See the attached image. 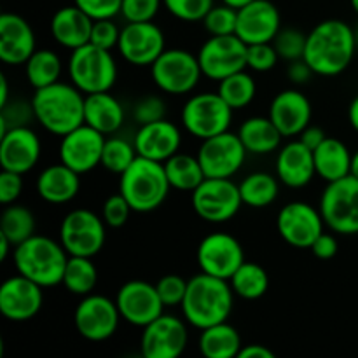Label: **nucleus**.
<instances>
[{"mask_svg": "<svg viewBox=\"0 0 358 358\" xmlns=\"http://www.w3.org/2000/svg\"><path fill=\"white\" fill-rule=\"evenodd\" d=\"M355 52V30L341 20H325L308 34L303 58L315 73L334 77L348 69Z\"/></svg>", "mask_w": 358, "mask_h": 358, "instance_id": "obj_1", "label": "nucleus"}, {"mask_svg": "<svg viewBox=\"0 0 358 358\" xmlns=\"http://www.w3.org/2000/svg\"><path fill=\"white\" fill-rule=\"evenodd\" d=\"M234 292L229 280L217 276L196 275L189 280L187 292L182 301V313L192 327L203 329L227 322L233 311Z\"/></svg>", "mask_w": 358, "mask_h": 358, "instance_id": "obj_2", "label": "nucleus"}, {"mask_svg": "<svg viewBox=\"0 0 358 358\" xmlns=\"http://www.w3.org/2000/svg\"><path fill=\"white\" fill-rule=\"evenodd\" d=\"M86 96L73 84L55 83L35 90L31 98L34 115L45 131L63 136L84 122Z\"/></svg>", "mask_w": 358, "mask_h": 358, "instance_id": "obj_3", "label": "nucleus"}, {"mask_svg": "<svg viewBox=\"0 0 358 358\" xmlns=\"http://www.w3.org/2000/svg\"><path fill=\"white\" fill-rule=\"evenodd\" d=\"M70 255L59 241L34 234L14 247V266L20 275L45 287L59 285Z\"/></svg>", "mask_w": 358, "mask_h": 358, "instance_id": "obj_4", "label": "nucleus"}, {"mask_svg": "<svg viewBox=\"0 0 358 358\" xmlns=\"http://www.w3.org/2000/svg\"><path fill=\"white\" fill-rule=\"evenodd\" d=\"M119 177V192L124 196L133 212L147 213L159 208L171 189L164 164L142 156H136L128 170Z\"/></svg>", "mask_w": 358, "mask_h": 358, "instance_id": "obj_5", "label": "nucleus"}, {"mask_svg": "<svg viewBox=\"0 0 358 358\" xmlns=\"http://www.w3.org/2000/svg\"><path fill=\"white\" fill-rule=\"evenodd\" d=\"M72 84L84 94L110 91L117 80V65L108 49L87 44L73 49L69 58Z\"/></svg>", "mask_w": 358, "mask_h": 358, "instance_id": "obj_6", "label": "nucleus"}, {"mask_svg": "<svg viewBox=\"0 0 358 358\" xmlns=\"http://www.w3.org/2000/svg\"><path fill=\"white\" fill-rule=\"evenodd\" d=\"M233 108L219 93H199L189 98L182 108L185 131L199 140L229 131Z\"/></svg>", "mask_w": 358, "mask_h": 358, "instance_id": "obj_7", "label": "nucleus"}, {"mask_svg": "<svg viewBox=\"0 0 358 358\" xmlns=\"http://www.w3.org/2000/svg\"><path fill=\"white\" fill-rule=\"evenodd\" d=\"M320 213L334 233L358 234V178L350 173L327 182L320 198Z\"/></svg>", "mask_w": 358, "mask_h": 358, "instance_id": "obj_8", "label": "nucleus"}, {"mask_svg": "<svg viewBox=\"0 0 358 358\" xmlns=\"http://www.w3.org/2000/svg\"><path fill=\"white\" fill-rule=\"evenodd\" d=\"M243 206L240 185L231 178H205L192 191L196 215L210 224H222L233 219Z\"/></svg>", "mask_w": 358, "mask_h": 358, "instance_id": "obj_9", "label": "nucleus"}, {"mask_svg": "<svg viewBox=\"0 0 358 358\" xmlns=\"http://www.w3.org/2000/svg\"><path fill=\"white\" fill-rule=\"evenodd\" d=\"M154 84L168 94L191 93L201 79L198 56L185 49H164L150 65Z\"/></svg>", "mask_w": 358, "mask_h": 358, "instance_id": "obj_10", "label": "nucleus"}, {"mask_svg": "<svg viewBox=\"0 0 358 358\" xmlns=\"http://www.w3.org/2000/svg\"><path fill=\"white\" fill-rule=\"evenodd\" d=\"M105 220L84 208L72 210L59 226V243L69 255L94 257L105 245Z\"/></svg>", "mask_w": 358, "mask_h": 358, "instance_id": "obj_11", "label": "nucleus"}, {"mask_svg": "<svg viewBox=\"0 0 358 358\" xmlns=\"http://www.w3.org/2000/svg\"><path fill=\"white\" fill-rule=\"evenodd\" d=\"M247 51L248 45L236 34L212 35L198 52L203 76L222 80L241 72L247 69Z\"/></svg>", "mask_w": 358, "mask_h": 358, "instance_id": "obj_12", "label": "nucleus"}, {"mask_svg": "<svg viewBox=\"0 0 358 358\" xmlns=\"http://www.w3.org/2000/svg\"><path fill=\"white\" fill-rule=\"evenodd\" d=\"M247 154L238 133L224 131L203 140L198 159L206 178H231L241 170Z\"/></svg>", "mask_w": 358, "mask_h": 358, "instance_id": "obj_13", "label": "nucleus"}, {"mask_svg": "<svg viewBox=\"0 0 358 358\" xmlns=\"http://www.w3.org/2000/svg\"><path fill=\"white\" fill-rule=\"evenodd\" d=\"M119 320H121V313L115 301L105 296H96V294L84 296L73 313L77 332L84 339L93 343L112 338L117 331Z\"/></svg>", "mask_w": 358, "mask_h": 358, "instance_id": "obj_14", "label": "nucleus"}, {"mask_svg": "<svg viewBox=\"0 0 358 358\" xmlns=\"http://www.w3.org/2000/svg\"><path fill=\"white\" fill-rule=\"evenodd\" d=\"M196 259L201 273L231 280L245 262V252L240 241L227 233H212L199 243Z\"/></svg>", "mask_w": 358, "mask_h": 358, "instance_id": "obj_15", "label": "nucleus"}, {"mask_svg": "<svg viewBox=\"0 0 358 358\" xmlns=\"http://www.w3.org/2000/svg\"><path fill=\"white\" fill-rule=\"evenodd\" d=\"M324 224L320 210L304 201L287 203L276 219L280 236L294 248H311L315 240L324 233Z\"/></svg>", "mask_w": 358, "mask_h": 358, "instance_id": "obj_16", "label": "nucleus"}, {"mask_svg": "<svg viewBox=\"0 0 358 358\" xmlns=\"http://www.w3.org/2000/svg\"><path fill=\"white\" fill-rule=\"evenodd\" d=\"M105 140L107 138L103 133L83 122L76 129L62 136L59 161L79 175L87 173L101 164Z\"/></svg>", "mask_w": 358, "mask_h": 358, "instance_id": "obj_17", "label": "nucleus"}, {"mask_svg": "<svg viewBox=\"0 0 358 358\" xmlns=\"http://www.w3.org/2000/svg\"><path fill=\"white\" fill-rule=\"evenodd\" d=\"M187 327L173 315H161L143 327L140 348L145 358H177L187 346Z\"/></svg>", "mask_w": 358, "mask_h": 358, "instance_id": "obj_18", "label": "nucleus"}, {"mask_svg": "<svg viewBox=\"0 0 358 358\" xmlns=\"http://www.w3.org/2000/svg\"><path fill=\"white\" fill-rule=\"evenodd\" d=\"M115 304L121 318L142 329L159 318L166 308L157 294L156 285H150L142 280H131L124 283L115 296Z\"/></svg>", "mask_w": 358, "mask_h": 358, "instance_id": "obj_19", "label": "nucleus"}, {"mask_svg": "<svg viewBox=\"0 0 358 358\" xmlns=\"http://www.w3.org/2000/svg\"><path fill=\"white\" fill-rule=\"evenodd\" d=\"M119 52L135 66H149L164 51V35L152 21L126 23L119 35Z\"/></svg>", "mask_w": 358, "mask_h": 358, "instance_id": "obj_20", "label": "nucleus"}, {"mask_svg": "<svg viewBox=\"0 0 358 358\" xmlns=\"http://www.w3.org/2000/svg\"><path fill=\"white\" fill-rule=\"evenodd\" d=\"M42 287L20 275L10 276L0 287V313L10 322H28L42 310Z\"/></svg>", "mask_w": 358, "mask_h": 358, "instance_id": "obj_21", "label": "nucleus"}, {"mask_svg": "<svg viewBox=\"0 0 358 358\" xmlns=\"http://www.w3.org/2000/svg\"><path fill=\"white\" fill-rule=\"evenodd\" d=\"M280 10L269 0H254L238 9L236 35L247 45L273 42L280 28Z\"/></svg>", "mask_w": 358, "mask_h": 358, "instance_id": "obj_22", "label": "nucleus"}, {"mask_svg": "<svg viewBox=\"0 0 358 358\" xmlns=\"http://www.w3.org/2000/svg\"><path fill=\"white\" fill-rule=\"evenodd\" d=\"M41 138L28 126L7 129L0 138L2 170L28 173L41 159Z\"/></svg>", "mask_w": 358, "mask_h": 358, "instance_id": "obj_23", "label": "nucleus"}, {"mask_svg": "<svg viewBox=\"0 0 358 358\" xmlns=\"http://www.w3.org/2000/svg\"><path fill=\"white\" fill-rule=\"evenodd\" d=\"M35 52V34L24 17L13 13L0 16V59L7 65H24Z\"/></svg>", "mask_w": 358, "mask_h": 358, "instance_id": "obj_24", "label": "nucleus"}, {"mask_svg": "<svg viewBox=\"0 0 358 358\" xmlns=\"http://www.w3.org/2000/svg\"><path fill=\"white\" fill-rule=\"evenodd\" d=\"M133 143H135L138 156L164 163L173 154L178 152L182 143V135L180 129L173 122L161 119V121L140 126Z\"/></svg>", "mask_w": 358, "mask_h": 358, "instance_id": "obj_25", "label": "nucleus"}, {"mask_svg": "<svg viewBox=\"0 0 358 358\" xmlns=\"http://www.w3.org/2000/svg\"><path fill=\"white\" fill-rule=\"evenodd\" d=\"M269 117L283 136L301 135L310 126L311 101L297 90H285L273 98Z\"/></svg>", "mask_w": 358, "mask_h": 358, "instance_id": "obj_26", "label": "nucleus"}, {"mask_svg": "<svg viewBox=\"0 0 358 358\" xmlns=\"http://www.w3.org/2000/svg\"><path fill=\"white\" fill-rule=\"evenodd\" d=\"M276 175L287 187L299 189L310 184L317 175L313 150L301 140H294L280 149L276 157Z\"/></svg>", "mask_w": 358, "mask_h": 358, "instance_id": "obj_27", "label": "nucleus"}, {"mask_svg": "<svg viewBox=\"0 0 358 358\" xmlns=\"http://www.w3.org/2000/svg\"><path fill=\"white\" fill-rule=\"evenodd\" d=\"M93 23V17L73 3L56 10L51 20V35L59 45L73 51L91 41Z\"/></svg>", "mask_w": 358, "mask_h": 358, "instance_id": "obj_28", "label": "nucleus"}, {"mask_svg": "<svg viewBox=\"0 0 358 358\" xmlns=\"http://www.w3.org/2000/svg\"><path fill=\"white\" fill-rule=\"evenodd\" d=\"M79 177L80 175L77 171L59 161L58 164L48 166L38 175L37 194L51 205H63V203L72 201L79 194Z\"/></svg>", "mask_w": 358, "mask_h": 358, "instance_id": "obj_29", "label": "nucleus"}, {"mask_svg": "<svg viewBox=\"0 0 358 358\" xmlns=\"http://www.w3.org/2000/svg\"><path fill=\"white\" fill-rule=\"evenodd\" d=\"M84 122L93 126L103 135H112L124 122V108L108 91L86 94L84 101Z\"/></svg>", "mask_w": 358, "mask_h": 358, "instance_id": "obj_30", "label": "nucleus"}, {"mask_svg": "<svg viewBox=\"0 0 358 358\" xmlns=\"http://www.w3.org/2000/svg\"><path fill=\"white\" fill-rule=\"evenodd\" d=\"M315 168L317 175H320L325 182H334L352 173L353 154L338 138H327L313 150Z\"/></svg>", "mask_w": 358, "mask_h": 358, "instance_id": "obj_31", "label": "nucleus"}, {"mask_svg": "<svg viewBox=\"0 0 358 358\" xmlns=\"http://www.w3.org/2000/svg\"><path fill=\"white\" fill-rule=\"evenodd\" d=\"M238 136H240L247 152L257 154V156L275 152L283 138V135L269 115L268 117H262V115L248 117L238 129Z\"/></svg>", "mask_w": 358, "mask_h": 358, "instance_id": "obj_32", "label": "nucleus"}, {"mask_svg": "<svg viewBox=\"0 0 358 358\" xmlns=\"http://www.w3.org/2000/svg\"><path fill=\"white\" fill-rule=\"evenodd\" d=\"M241 346L240 334L227 322L203 329L199 336V352L206 358H234Z\"/></svg>", "mask_w": 358, "mask_h": 358, "instance_id": "obj_33", "label": "nucleus"}, {"mask_svg": "<svg viewBox=\"0 0 358 358\" xmlns=\"http://www.w3.org/2000/svg\"><path fill=\"white\" fill-rule=\"evenodd\" d=\"M164 171H166L168 182L173 189L178 191H194L199 184L206 178L198 156L191 154H173L170 159L164 161Z\"/></svg>", "mask_w": 358, "mask_h": 358, "instance_id": "obj_34", "label": "nucleus"}, {"mask_svg": "<svg viewBox=\"0 0 358 358\" xmlns=\"http://www.w3.org/2000/svg\"><path fill=\"white\" fill-rule=\"evenodd\" d=\"M231 289L238 297L247 301L261 299L269 289V276L262 266L245 261L229 280Z\"/></svg>", "mask_w": 358, "mask_h": 358, "instance_id": "obj_35", "label": "nucleus"}, {"mask_svg": "<svg viewBox=\"0 0 358 358\" xmlns=\"http://www.w3.org/2000/svg\"><path fill=\"white\" fill-rule=\"evenodd\" d=\"M278 180L266 171H255L247 175L240 184V194L243 205L250 208H266L278 198Z\"/></svg>", "mask_w": 358, "mask_h": 358, "instance_id": "obj_36", "label": "nucleus"}, {"mask_svg": "<svg viewBox=\"0 0 358 358\" xmlns=\"http://www.w3.org/2000/svg\"><path fill=\"white\" fill-rule=\"evenodd\" d=\"M98 283V269L91 257L70 255L62 285L76 296H90Z\"/></svg>", "mask_w": 358, "mask_h": 358, "instance_id": "obj_37", "label": "nucleus"}, {"mask_svg": "<svg viewBox=\"0 0 358 358\" xmlns=\"http://www.w3.org/2000/svg\"><path fill=\"white\" fill-rule=\"evenodd\" d=\"M24 70H27L28 83L35 90H41L58 83L62 73V59L51 49H35L34 55L24 63Z\"/></svg>", "mask_w": 358, "mask_h": 358, "instance_id": "obj_38", "label": "nucleus"}, {"mask_svg": "<svg viewBox=\"0 0 358 358\" xmlns=\"http://www.w3.org/2000/svg\"><path fill=\"white\" fill-rule=\"evenodd\" d=\"M0 233L10 240V243H23L35 234V217L27 206L6 205L0 217Z\"/></svg>", "mask_w": 358, "mask_h": 358, "instance_id": "obj_39", "label": "nucleus"}, {"mask_svg": "<svg viewBox=\"0 0 358 358\" xmlns=\"http://www.w3.org/2000/svg\"><path fill=\"white\" fill-rule=\"evenodd\" d=\"M217 93L229 103L233 110H240V108L248 107L254 101L255 93H257V86L250 73L245 70L233 73V76L226 77V79L219 80V90Z\"/></svg>", "mask_w": 358, "mask_h": 358, "instance_id": "obj_40", "label": "nucleus"}, {"mask_svg": "<svg viewBox=\"0 0 358 358\" xmlns=\"http://www.w3.org/2000/svg\"><path fill=\"white\" fill-rule=\"evenodd\" d=\"M138 152L135 149V143H129L124 138H108L105 140L103 154H101V166L112 173L121 175L129 168V164L136 159Z\"/></svg>", "mask_w": 358, "mask_h": 358, "instance_id": "obj_41", "label": "nucleus"}, {"mask_svg": "<svg viewBox=\"0 0 358 358\" xmlns=\"http://www.w3.org/2000/svg\"><path fill=\"white\" fill-rule=\"evenodd\" d=\"M238 23V9L222 3V6H213L203 17V27L210 35H231L236 34Z\"/></svg>", "mask_w": 358, "mask_h": 358, "instance_id": "obj_42", "label": "nucleus"}, {"mask_svg": "<svg viewBox=\"0 0 358 358\" xmlns=\"http://www.w3.org/2000/svg\"><path fill=\"white\" fill-rule=\"evenodd\" d=\"M306 41L308 35H304L301 30H296V28H283L273 38V45L278 51L280 58L287 59V62H294V59H301L304 56Z\"/></svg>", "mask_w": 358, "mask_h": 358, "instance_id": "obj_43", "label": "nucleus"}, {"mask_svg": "<svg viewBox=\"0 0 358 358\" xmlns=\"http://www.w3.org/2000/svg\"><path fill=\"white\" fill-rule=\"evenodd\" d=\"M166 9L182 21H203L213 7V0H163Z\"/></svg>", "mask_w": 358, "mask_h": 358, "instance_id": "obj_44", "label": "nucleus"}, {"mask_svg": "<svg viewBox=\"0 0 358 358\" xmlns=\"http://www.w3.org/2000/svg\"><path fill=\"white\" fill-rule=\"evenodd\" d=\"M278 51L273 42H261V44H250L247 51V66L255 72H269L278 63Z\"/></svg>", "mask_w": 358, "mask_h": 358, "instance_id": "obj_45", "label": "nucleus"}, {"mask_svg": "<svg viewBox=\"0 0 358 358\" xmlns=\"http://www.w3.org/2000/svg\"><path fill=\"white\" fill-rule=\"evenodd\" d=\"M163 0H122L121 16L128 23H143L152 21L159 13Z\"/></svg>", "mask_w": 358, "mask_h": 358, "instance_id": "obj_46", "label": "nucleus"}, {"mask_svg": "<svg viewBox=\"0 0 358 358\" xmlns=\"http://www.w3.org/2000/svg\"><path fill=\"white\" fill-rule=\"evenodd\" d=\"M187 283L189 282H185V280L178 275L163 276V278L156 283V289L164 306H180L182 301H184L185 297V292H187Z\"/></svg>", "mask_w": 358, "mask_h": 358, "instance_id": "obj_47", "label": "nucleus"}, {"mask_svg": "<svg viewBox=\"0 0 358 358\" xmlns=\"http://www.w3.org/2000/svg\"><path fill=\"white\" fill-rule=\"evenodd\" d=\"M131 212V206L126 201L124 196L117 192V194H112L110 198H107V201L103 203L101 219L105 220L108 227H122L128 222Z\"/></svg>", "mask_w": 358, "mask_h": 358, "instance_id": "obj_48", "label": "nucleus"}, {"mask_svg": "<svg viewBox=\"0 0 358 358\" xmlns=\"http://www.w3.org/2000/svg\"><path fill=\"white\" fill-rule=\"evenodd\" d=\"M164 115H166V105L156 94L143 96L142 100L136 101L135 108H133V119L140 126L161 121V119H164Z\"/></svg>", "mask_w": 358, "mask_h": 358, "instance_id": "obj_49", "label": "nucleus"}, {"mask_svg": "<svg viewBox=\"0 0 358 358\" xmlns=\"http://www.w3.org/2000/svg\"><path fill=\"white\" fill-rule=\"evenodd\" d=\"M28 117H35L31 103L27 105L23 101H14L13 105H3L0 108V136L10 128L27 126Z\"/></svg>", "mask_w": 358, "mask_h": 358, "instance_id": "obj_50", "label": "nucleus"}, {"mask_svg": "<svg viewBox=\"0 0 358 358\" xmlns=\"http://www.w3.org/2000/svg\"><path fill=\"white\" fill-rule=\"evenodd\" d=\"M119 35H121V30H119L117 24L112 21V17L110 20H94L90 42L91 44L98 45V48L112 51L114 48H117Z\"/></svg>", "mask_w": 358, "mask_h": 358, "instance_id": "obj_51", "label": "nucleus"}, {"mask_svg": "<svg viewBox=\"0 0 358 358\" xmlns=\"http://www.w3.org/2000/svg\"><path fill=\"white\" fill-rule=\"evenodd\" d=\"M93 20H110L121 14L122 0H73Z\"/></svg>", "mask_w": 358, "mask_h": 358, "instance_id": "obj_52", "label": "nucleus"}, {"mask_svg": "<svg viewBox=\"0 0 358 358\" xmlns=\"http://www.w3.org/2000/svg\"><path fill=\"white\" fill-rule=\"evenodd\" d=\"M21 191H23L21 173L2 170V173H0V203L2 205H10V203H14L20 198Z\"/></svg>", "mask_w": 358, "mask_h": 358, "instance_id": "obj_53", "label": "nucleus"}, {"mask_svg": "<svg viewBox=\"0 0 358 358\" xmlns=\"http://www.w3.org/2000/svg\"><path fill=\"white\" fill-rule=\"evenodd\" d=\"M338 240L336 236L329 233H322L320 236L315 240V243L311 245V252L315 254V257H318L320 261H329V259L334 257L338 254Z\"/></svg>", "mask_w": 358, "mask_h": 358, "instance_id": "obj_54", "label": "nucleus"}, {"mask_svg": "<svg viewBox=\"0 0 358 358\" xmlns=\"http://www.w3.org/2000/svg\"><path fill=\"white\" fill-rule=\"evenodd\" d=\"M313 69H311L310 65H308L306 62H304V58L301 59H294V62H290L289 69H287V76H289V79L292 80L294 84H304L308 83V80L311 79V76H313Z\"/></svg>", "mask_w": 358, "mask_h": 358, "instance_id": "obj_55", "label": "nucleus"}, {"mask_svg": "<svg viewBox=\"0 0 358 358\" xmlns=\"http://www.w3.org/2000/svg\"><path fill=\"white\" fill-rule=\"evenodd\" d=\"M327 138L325 131L322 128H317V126H308L303 133L299 135V140L308 147V149L315 150L318 145H320L324 140Z\"/></svg>", "mask_w": 358, "mask_h": 358, "instance_id": "obj_56", "label": "nucleus"}, {"mask_svg": "<svg viewBox=\"0 0 358 358\" xmlns=\"http://www.w3.org/2000/svg\"><path fill=\"white\" fill-rule=\"evenodd\" d=\"M238 358H275V353L262 345H245L241 346Z\"/></svg>", "mask_w": 358, "mask_h": 358, "instance_id": "obj_57", "label": "nucleus"}, {"mask_svg": "<svg viewBox=\"0 0 358 358\" xmlns=\"http://www.w3.org/2000/svg\"><path fill=\"white\" fill-rule=\"evenodd\" d=\"M348 119H350V124H352V128L358 133V96L353 98V101L350 103Z\"/></svg>", "mask_w": 358, "mask_h": 358, "instance_id": "obj_58", "label": "nucleus"}, {"mask_svg": "<svg viewBox=\"0 0 358 358\" xmlns=\"http://www.w3.org/2000/svg\"><path fill=\"white\" fill-rule=\"evenodd\" d=\"M9 103V86H7V77L0 76V108Z\"/></svg>", "mask_w": 358, "mask_h": 358, "instance_id": "obj_59", "label": "nucleus"}, {"mask_svg": "<svg viewBox=\"0 0 358 358\" xmlns=\"http://www.w3.org/2000/svg\"><path fill=\"white\" fill-rule=\"evenodd\" d=\"M14 247L13 243H10V240L7 236H3L2 233H0V261H6L7 259V254H9V248Z\"/></svg>", "mask_w": 358, "mask_h": 358, "instance_id": "obj_60", "label": "nucleus"}, {"mask_svg": "<svg viewBox=\"0 0 358 358\" xmlns=\"http://www.w3.org/2000/svg\"><path fill=\"white\" fill-rule=\"evenodd\" d=\"M224 3H227V6L234 7V9H241L243 6H247V3L254 2V0H222Z\"/></svg>", "mask_w": 358, "mask_h": 358, "instance_id": "obj_61", "label": "nucleus"}, {"mask_svg": "<svg viewBox=\"0 0 358 358\" xmlns=\"http://www.w3.org/2000/svg\"><path fill=\"white\" fill-rule=\"evenodd\" d=\"M352 175L353 177L358 178V150L353 154V159H352Z\"/></svg>", "mask_w": 358, "mask_h": 358, "instance_id": "obj_62", "label": "nucleus"}, {"mask_svg": "<svg viewBox=\"0 0 358 358\" xmlns=\"http://www.w3.org/2000/svg\"><path fill=\"white\" fill-rule=\"evenodd\" d=\"M350 2H352V7H353V10H355V13L358 14V0H350Z\"/></svg>", "mask_w": 358, "mask_h": 358, "instance_id": "obj_63", "label": "nucleus"}, {"mask_svg": "<svg viewBox=\"0 0 358 358\" xmlns=\"http://www.w3.org/2000/svg\"><path fill=\"white\" fill-rule=\"evenodd\" d=\"M355 42H357V49H358V27L355 28Z\"/></svg>", "mask_w": 358, "mask_h": 358, "instance_id": "obj_64", "label": "nucleus"}]
</instances>
